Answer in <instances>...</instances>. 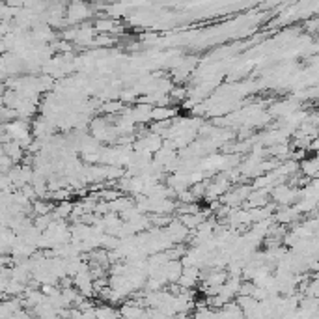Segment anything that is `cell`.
<instances>
[{"label":"cell","mask_w":319,"mask_h":319,"mask_svg":"<svg viewBox=\"0 0 319 319\" xmlns=\"http://www.w3.org/2000/svg\"><path fill=\"white\" fill-rule=\"evenodd\" d=\"M4 129H6V135L9 136V138H13V140H21V138H24L26 135H32L28 127V121L19 120V118L4 123Z\"/></svg>","instance_id":"cell-1"},{"label":"cell","mask_w":319,"mask_h":319,"mask_svg":"<svg viewBox=\"0 0 319 319\" xmlns=\"http://www.w3.org/2000/svg\"><path fill=\"white\" fill-rule=\"evenodd\" d=\"M299 217H301V213H299L295 207H290V206H280L273 213V220H275V222H280V224H286V226L291 224V222H295Z\"/></svg>","instance_id":"cell-2"},{"label":"cell","mask_w":319,"mask_h":319,"mask_svg":"<svg viewBox=\"0 0 319 319\" xmlns=\"http://www.w3.org/2000/svg\"><path fill=\"white\" fill-rule=\"evenodd\" d=\"M151 105H146V103H136L135 108H129V114L135 123H146V121L151 120Z\"/></svg>","instance_id":"cell-3"},{"label":"cell","mask_w":319,"mask_h":319,"mask_svg":"<svg viewBox=\"0 0 319 319\" xmlns=\"http://www.w3.org/2000/svg\"><path fill=\"white\" fill-rule=\"evenodd\" d=\"M2 149H4V153H6L13 163H21L22 161V157H24V149L21 148V144L17 140H7L2 144Z\"/></svg>","instance_id":"cell-4"},{"label":"cell","mask_w":319,"mask_h":319,"mask_svg":"<svg viewBox=\"0 0 319 319\" xmlns=\"http://www.w3.org/2000/svg\"><path fill=\"white\" fill-rule=\"evenodd\" d=\"M164 277H166V282H177V278L181 277V271H183V265L179 260H168V262L163 265Z\"/></svg>","instance_id":"cell-5"},{"label":"cell","mask_w":319,"mask_h":319,"mask_svg":"<svg viewBox=\"0 0 319 319\" xmlns=\"http://www.w3.org/2000/svg\"><path fill=\"white\" fill-rule=\"evenodd\" d=\"M176 116L177 108H170V106H153L151 108V120L155 121L170 120V118H176Z\"/></svg>","instance_id":"cell-6"},{"label":"cell","mask_w":319,"mask_h":319,"mask_svg":"<svg viewBox=\"0 0 319 319\" xmlns=\"http://www.w3.org/2000/svg\"><path fill=\"white\" fill-rule=\"evenodd\" d=\"M299 168H301V172L305 174V177H308V179H318V159L316 157H312V159H306L299 164Z\"/></svg>","instance_id":"cell-7"},{"label":"cell","mask_w":319,"mask_h":319,"mask_svg":"<svg viewBox=\"0 0 319 319\" xmlns=\"http://www.w3.org/2000/svg\"><path fill=\"white\" fill-rule=\"evenodd\" d=\"M54 209L52 202H47L45 198H34L32 200V217L35 215H47Z\"/></svg>","instance_id":"cell-8"},{"label":"cell","mask_w":319,"mask_h":319,"mask_svg":"<svg viewBox=\"0 0 319 319\" xmlns=\"http://www.w3.org/2000/svg\"><path fill=\"white\" fill-rule=\"evenodd\" d=\"M207 183H209V181H196V183L189 185V187H191V192L194 194V198L200 200V198H204V196H206Z\"/></svg>","instance_id":"cell-9"},{"label":"cell","mask_w":319,"mask_h":319,"mask_svg":"<svg viewBox=\"0 0 319 319\" xmlns=\"http://www.w3.org/2000/svg\"><path fill=\"white\" fill-rule=\"evenodd\" d=\"M168 93H170L172 103H179V101H185L187 97H189V90H187V88H181V86H177V88H172Z\"/></svg>","instance_id":"cell-10"},{"label":"cell","mask_w":319,"mask_h":319,"mask_svg":"<svg viewBox=\"0 0 319 319\" xmlns=\"http://www.w3.org/2000/svg\"><path fill=\"white\" fill-rule=\"evenodd\" d=\"M17 118V110L9 106H0V123H7Z\"/></svg>","instance_id":"cell-11"},{"label":"cell","mask_w":319,"mask_h":319,"mask_svg":"<svg viewBox=\"0 0 319 319\" xmlns=\"http://www.w3.org/2000/svg\"><path fill=\"white\" fill-rule=\"evenodd\" d=\"M95 316H99V318H118L120 310H114L110 306H101V308L95 310Z\"/></svg>","instance_id":"cell-12"},{"label":"cell","mask_w":319,"mask_h":319,"mask_svg":"<svg viewBox=\"0 0 319 319\" xmlns=\"http://www.w3.org/2000/svg\"><path fill=\"white\" fill-rule=\"evenodd\" d=\"M0 191H17L6 172H0Z\"/></svg>","instance_id":"cell-13"},{"label":"cell","mask_w":319,"mask_h":319,"mask_svg":"<svg viewBox=\"0 0 319 319\" xmlns=\"http://www.w3.org/2000/svg\"><path fill=\"white\" fill-rule=\"evenodd\" d=\"M101 110L106 114H116V112H120L121 110V103H118V101H114L112 103H105V105L101 106Z\"/></svg>","instance_id":"cell-14"},{"label":"cell","mask_w":319,"mask_h":319,"mask_svg":"<svg viewBox=\"0 0 319 319\" xmlns=\"http://www.w3.org/2000/svg\"><path fill=\"white\" fill-rule=\"evenodd\" d=\"M13 164L15 163L6 155V153H4V151L0 153V172H7L9 168H11V166H13Z\"/></svg>","instance_id":"cell-15"},{"label":"cell","mask_w":319,"mask_h":319,"mask_svg":"<svg viewBox=\"0 0 319 319\" xmlns=\"http://www.w3.org/2000/svg\"><path fill=\"white\" fill-rule=\"evenodd\" d=\"M136 90H127V92H121L120 97L121 101H136Z\"/></svg>","instance_id":"cell-16"},{"label":"cell","mask_w":319,"mask_h":319,"mask_svg":"<svg viewBox=\"0 0 319 319\" xmlns=\"http://www.w3.org/2000/svg\"><path fill=\"white\" fill-rule=\"evenodd\" d=\"M7 77V73H6V69H4V65L0 64V80H2V82H4V78Z\"/></svg>","instance_id":"cell-17"},{"label":"cell","mask_w":319,"mask_h":319,"mask_svg":"<svg viewBox=\"0 0 319 319\" xmlns=\"http://www.w3.org/2000/svg\"><path fill=\"white\" fill-rule=\"evenodd\" d=\"M6 92V86H4V82H2V80H0V95H2V93Z\"/></svg>","instance_id":"cell-18"}]
</instances>
